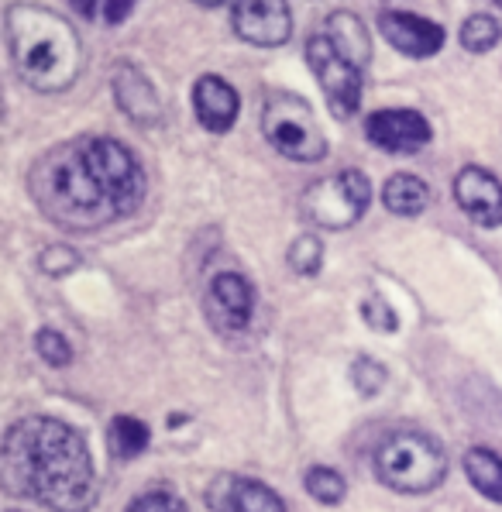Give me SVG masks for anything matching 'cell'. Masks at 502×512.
Wrapping results in <instances>:
<instances>
[{"mask_svg": "<svg viewBox=\"0 0 502 512\" xmlns=\"http://www.w3.org/2000/svg\"><path fill=\"white\" fill-rule=\"evenodd\" d=\"M28 189L52 224L97 231L141 207L145 172L124 141L86 135L49 148L31 165Z\"/></svg>", "mask_w": 502, "mask_h": 512, "instance_id": "cell-1", "label": "cell"}, {"mask_svg": "<svg viewBox=\"0 0 502 512\" xmlns=\"http://www.w3.org/2000/svg\"><path fill=\"white\" fill-rule=\"evenodd\" d=\"M379 31L382 38L396 49L399 55H410V59H430L444 49V28L430 18L410 11H382L379 14Z\"/></svg>", "mask_w": 502, "mask_h": 512, "instance_id": "cell-11", "label": "cell"}, {"mask_svg": "<svg viewBox=\"0 0 502 512\" xmlns=\"http://www.w3.org/2000/svg\"><path fill=\"white\" fill-rule=\"evenodd\" d=\"M231 28L241 42L258 49H279L293 35L289 0H238L231 11Z\"/></svg>", "mask_w": 502, "mask_h": 512, "instance_id": "cell-8", "label": "cell"}, {"mask_svg": "<svg viewBox=\"0 0 502 512\" xmlns=\"http://www.w3.org/2000/svg\"><path fill=\"white\" fill-rule=\"evenodd\" d=\"M4 38L14 73L38 93H66L86 66L83 42L62 14L42 4H11Z\"/></svg>", "mask_w": 502, "mask_h": 512, "instance_id": "cell-3", "label": "cell"}, {"mask_svg": "<svg viewBox=\"0 0 502 512\" xmlns=\"http://www.w3.org/2000/svg\"><path fill=\"white\" fill-rule=\"evenodd\" d=\"M365 138L389 155H417L420 148L430 145L434 128H430V121L420 110L392 107V110H375V114H368Z\"/></svg>", "mask_w": 502, "mask_h": 512, "instance_id": "cell-9", "label": "cell"}, {"mask_svg": "<svg viewBox=\"0 0 502 512\" xmlns=\"http://www.w3.org/2000/svg\"><path fill=\"white\" fill-rule=\"evenodd\" d=\"M324 35L331 38V45L344 59H351L358 69H365L372 62V38H368V28L355 18L351 11H334L327 14L324 21Z\"/></svg>", "mask_w": 502, "mask_h": 512, "instance_id": "cell-16", "label": "cell"}, {"mask_svg": "<svg viewBox=\"0 0 502 512\" xmlns=\"http://www.w3.org/2000/svg\"><path fill=\"white\" fill-rule=\"evenodd\" d=\"M138 0H73V7L86 21H107V25H121Z\"/></svg>", "mask_w": 502, "mask_h": 512, "instance_id": "cell-23", "label": "cell"}, {"mask_svg": "<svg viewBox=\"0 0 502 512\" xmlns=\"http://www.w3.org/2000/svg\"><path fill=\"white\" fill-rule=\"evenodd\" d=\"M286 262L296 275H317L324 265V241L317 234H300L286 251Z\"/></svg>", "mask_w": 502, "mask_h": 512, "instance_id": "cell-22", "label": "cell"}, {"mask_svg": "<svg viewBox=\"0 0 502 512\" xmlns=\"http://www.w3.org/2000/svg\"><path fill=\"white\" fill-rule=\"evenodd\" d=\"M262 135L289 162H324L331 148L313 107L296 93H269L262 107Z\"/></svg>", "mask_w": 502, "mask_h": 512, "instance_id": "cell-5", "label": "cell"}, {"mask_svg": "<svg viewBox=\"0 0 502 512\" xmlns=\"http://www.w3.org/2000/svg\"><path fill=\"white\" fill-rule=\"evenodd\" d=\"M0 478L11 495L52 512H86L97 502L90 447L69 423L52 416H25L7 427Z\"/></svg>", "mask_w": 502, "mask_h": 512, "instance_id": "cell-2", "label": "cell"}, {"mask_svg": "<svg viewBox=\"0 0 502 512\" xmlns=\"http://www.w3.org/2000/svg\"><path fill=\"white\" fill-rule=\"evenodd\" d=\"M148 440H152V433H148V423H141L138 416H114L111 427H107V447H111V454L117 461H131L138 458V454H145Z\"/></svg>", "mask_w": 502, "mask_h": 512, "instance_id": "cell-19", "label": "cell"}, {"mask_svg": "<svg viewBox=\"0 0 502 512\" xmlns=\"http://www.w3.org/2000/svg\"><path fill=\"white\" fill-rule=\"evenodd\" d=\"M83 265L80 251L69 248V244H49V248L38 255V269L45 275H52V279H62V275L76 272Z\"/></svg>", "mask_w": 502, "mask_h": 512, "instance_id": "cell-24", "label": "cell"}, {"mask_svg": "<svg viewBox=\"0 0 502 512\" xmlns=\"http://www.w3.org/2000/svg\"><path fill=\"white\" fill-rule=\"evenodd\" d=\"M203 502L210 512H289L276 488L241 475H217L203 492Z\"/></svg>", "mask_w": 502, "mask_h": 512, "instance_id": "cell-10", "label": "cell"}, {"mask_svg": "<svg viewBox=\"0 0 502 512\" xmlns=\"http://www.w3.org/2000/svg\"><path fill=\"white\" fill-rule=\"evenodd\" d=\"M382 203L396 217H420L430 207V186L413 172H396L382 186Z\"/></svg>", "mask_w": 502, "mask_h": 512, "instance_id": "cell-17", "label": "cell"}, {"mask_svg": "<svg viewBox=\"0 0 502 512\" xmlns=\"http://www.w3.org/2000/svg\"><path fill=\"white\" fill-rule=\"evenodd\" d=\"M196 7H221V4H227V0H193Z\"/></svg>", "mask_w": 502, "mask_h": 512, "instance_id": "cell-29", "label": "cell"}, {"mask_svg": "<svg viewBox=\"0 0 502 512\" xmlns=\"http://www.w3.org/2000/svg\"><path fill=\"white\" fill-rule=\"evenodd\" d=\"M458 38H461V45H465V52L485 55V52H492L499 45L502 25L492 18V14H472V18L461 25Z\"/></svg>", "mask_w": 502, "mask_h": 512, "instance_id": "cell-21", "label": "cell"}, {"mask_svg": "<svg viewBox=\"0 0 502 512\" xmlns=\"http://www.w3.org/2000/svg\"><path fill=\"white\" fill-rule=\"evenodd\" d=\"M375 475L399 495H427L447 478V454L420 430H396L375 451Z\"/></svg>", "mask_w": 502, "mask_h": 512, "instance_id": "cell-4", "label": "cell"}, {"mask_svg": "<svg viewBox=\"0 0 502 512\" xmlns=\"http://www.w3.org/2000/svg\"><path fill=\"white\" fill-rule=\"evenodd\" d=\"M465 475L482 499L502 506V458L489 447H472L465 451Z\"/></svg>", "mask_w": 502, "mask_h": 512, "instance_id": "cell-18", "label": "cell"}, {"mask_svg": "<svg viewBox=\"0 0 502 512\" xmlns=\"http://www.w3.org/2000/svg\"><path fill=\"white\" fill-rule=\"evenodd\" d=\"M454 200L478 227L502 224V183L482 165H465L454 176Z\"/></svg>", "mask_w": 502, "mask_h": 512, "instance_id": "cell-12", "label": "cell"}, {"mask_svg": "<svg viewBox=\"0 0 502 512\" xmlns=\"http://www.w3.org/2000/svg\"><path fill=\"white\" fill-rule=\"evenodd\" d=\"M307 62L313 69V76H317L320 90H324L331 114L341 117V121L355 117L358 107H362V86H365L362 69L351 59H344L327 35H313L307 42Z\"/></svg>", "mask_w": 502, "mask_h": 512, "instance_id": "cell-7", "label": "cell"}, {"mask_svg": "<svg viewBox=\"0 0 502 512\" xmlns=\"http://www.w3.org/2000/svg\"><path fill=\"white\" fill-rule=\"evenodd\" d=\"M35 351H38V358L52 368H66L69 361H73V348H69V341L52 327H42L35 334Z\"/></svg>", "mask_w": 502, "mask_h": 512, "instance_id": "cell-25", "label": "cell"}, {"mask_svg": "<svg viewBox=\"0 0 502 512\" xmlns=\"http://www.w3.org/2000/svg\"><path fill=\"white\" fill-rule=\"evenodd\" d=\"M362 320L372 330H379V334H396V327H399L396 310H392L382 296H368L365 299V303H362Z\"/></svg>", "mask_w": 502, "mask_h": 512, "instance_id": "cell-27", "label": "cell"}, {"mask_svg": "<svg viewBox=\"0 0 502 512\" xmlns=\"http://www.w3.org/2000/svg\"><path fill=\"white\" fill-rule=\"evenodd\" d=\"M496 4H499V7H502V0H496Z\"/></svg>", "mask_w": 502, "mask_h": 512, "instance_id": "cell-30", "label": "cell"}, {"mask_svg": "<svg viewBox=\"0 0 502 512\" xmlns=\"http://www.w3.org/2000/svg\"><path fill=\"white\" fill-rule=\"evenodd\" d=\"M128 512H190V509L172 492H145V495H138V499H131Z\"/></svg>", "mask_w": 502, "mask_h": 512, "instance_id": "cell-28", "label": "cell"}, {"mask_svg": "<svg viewBox=\"0 0 502 512\" xmlns=\"http://www.w3.org/2000/svg\"><path fill=\"white\" fill-rule=\"evenodd\" d=\"M351 382H355V389L362 392V396H375V392H382V385H386V368L379 365L375 358H355V365H351Z\"/></svg>", "mask_w": 502, "mask_h": 512, "instance_id": "cell-26", "label": "cell"}, {"mask_svg": "<svg viewBox=\"0 0 502 512\" xmlns=\"http://www.w3.org/2000/svg\"><path fill=\"white\" fill-rule=\"evenodd\" d=\"M368 203H372V183L365 172L341 169L337 176L317 179L313 186H307L300 210L310 224L324 227V231H348L351 224L365 217Z\"/></svg>", "mask_w": 502, "mask_h": 512, "instance_id": "cell-6", "label": "cell"}, {"mask_svg": "<svg viewBox=\"0 0 502 512\" xmlns=\"http://www.w3.org/2000/svg\"><path fill=\"white\" fill-rule=\"evenodd\" d=\"M111 90L117 97V107L135 124H141V128H159V124L166 121V107H162V100H159V90H155L152 80H148L138 66L121 62V66L114 69Z\"/></svg>", "mask_w": 502, "mask_h": 512, "instance_id": "cell-13", "label": "cell"}, {"mask_svg": "<svg viewBox=\"0 0 502 512\" xmlns=\"http://www.w3.org/2000/svg\"><path fill=\"white\" fill-rule=\"evenodd\" d=\"M303 485H307L310 499L320 502V506H337V502H344V495H348V482H344V475L334 468H327V464H313V468H307Z\"/></svg>", "mask_w": 502, "mask_h": 512, "instance_id": "cell-20", "label": "cell"}, {"mask_svg": "<svg viewBox=\"0 0 502 512\" xmlns=\"http://www.w3.org/2000/svg\"><path fill=\"white\" fill-rule=\"evenodd\" d=\"M207 310L224 330H245L255 313V289L241 272H221L210 279Z\"/></svg>", "mask_w": 502, "mask_h": 512, "instance_id": "cell-14", "label": "cell"}, {"mask_svg": "<svg viewBox=\"0 0 502 512\" xmlns=\"http://www.w3.org/2000/svg\"><path fill=\"white\" fill-rule=\"evenodd\" d=\"M193 110L200 128H207L210 135H227L241 114V97L227 80L207 73L193 86Z\"/></svg>", "mask_w": 502, "mask_h": 512, "instance_id": "cell-15", "label": "cell"}]
</instances>
